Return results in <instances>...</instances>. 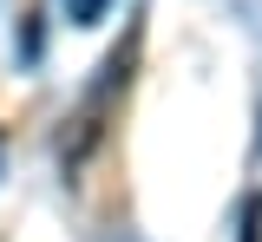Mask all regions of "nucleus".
<instances>
[{"instance_id": "nucleus-2", "label": "nucleus", "mask_w": 262, "mask_h": 242, "mask_svg": "<svg viewBox=\"0 0 262 242\" xmlns=\"http://www.w3.org/2000/svg\"><path fill=\"white\" fill-rule=\"evenodd\" d=\"M105 7H112V0H79V27H92V20L105 13Z\"/></svg>"}, {"instance_id": "nucleus-3", "label": "nucleus", "mask_w": 262, "mask_h": 242, "mask_svg": "<svg viewBox=\"0 0 262 242\" xmlns=\"http://www.w3.org/2000/svg\"><path fill=\"white\" fill-rule=\"evenodd\" d=\"M72 7H79V0H72Z\"/></svg>"}, {"instance_id": "nucleus-1", "label": "nucleus", "mask_w": 262, "mask_h": 242, "mask_svg": "<svg viewBox=\"0 0 262 242\" xmlns=\"http://www.w3.org/2000/svg\"><path fill=\"white\" fill-rule=\"evenodd\" d=\"M236 242H262V197L243 203V223H236Z\"/></svg>"}]
</instances>
